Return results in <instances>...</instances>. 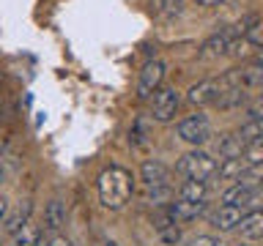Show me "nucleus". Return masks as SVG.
I'll return each mask as SVG.
<instances>
[{"label":"nucleus","instance_id":"f257e3e1","mask_svg":"<svg viewBox=\"0 0 263 246\" xmlns=\"http://www.w3.org/2000/svg\"><path fill=\"white\" fill-rule=\"evenodd\" d=\"M96 189H99V202L107 211H121V208H126V202L135 194V178L123 167H107L99 175Z\"/></svg>","mask_w":263,"mask_h":246},{"label":"nucleus","instance_id":"f03ea898","mask_svg":"<svg viewBox=\"0 0 263 246\" xmlns=\"http://www.w3.org/2000/svg\"><path fill=\"white\" fill-rule=\"evenodd\" d=\"M217 167H219V161L214 159L209 151H200V148L184 153L176 161V172H178V175L192 178V180H209V178H214V175H217Z\"/></svg>","mask_w":263,"mask_h":246},{"label":"nucleus","instance_id":"7ed1b4c3","mask_svg":"<svg viewBox=\"0 0 263 246\" xmlns=\"http://www.w3.org/2000/svg\"><path fill=\"white\" fill-rule=\"evenodd\" d=\"M176 134H178V139H184V142L200 148V145H205V142L214 137V129H211L209 115L195 112V115H189V118H184V120L178 123V126H176Z\"/></svg>","mask_w":263,"mask_h":246},{"label":"nucleus","instance_id":"20e7f679","mask_svg":"<svg viewBox=\"0 0 263 246\" xmlns=\"http://www.w3.org/2000/svg\"><path fill=\"white\" fill-rule=\"evenodd\" d=\"M164 74H167V66H164V60H159V57L145 60V66L140 69V77H137V98H140V101L151 98L156 90L162 88Z\"/></svg>","mask_w":263,"mask_h":246},{"label":"nucleus","instance_id":"39448f33","mask_svg":"<svg viewBox=\"0 0 263 246\" xmlns=\"http://www.w3.org/2000/svg\"><path fill=\"white\" fill-rule=\"evenodd\" d=\"M178 110H181V93L176 88H164L162 85L154 93V101H151V120L170 123L178 115Z\"/></svg>","mask_w":263,"mask_h":246},{"label":"nucleus","instance_id":"423d86ee","mask_svg":"<svg viewBox=\"0 0 263 246\" xmlns=\"http://www.w3.org/2000/svg\"><path fill=\"white\" fill-rule=\"evenodd\" d=\"M140 178L145 186H167L170 183V167L159 159H145L140 164Z\"/></svg>","mask_w":263,"mask_h":246},{"label":"nucleus","instance_id":"0eeeda50","mask_svg":"<svg viewBox=\"0 0 263 246\" xmlns=\"http://www.w3.org/2000/svg\"><path fill=\"white\" fill-rule=\"evenodd\" d=\"M244 142L241 137L236 134V131H230V134H219L214 139V153L219 156V159H238V156H244Z\"/></svg>","mask_w":263,"mask_h":246},{"label":"nucleus","instance_id":"6e6552de","mask_svg":"<svg viewBox=\"0 0 263 246\" xmlns=\"http://www.w3.org/2000/svg\"><path fill=\"white\" fill-rule=\"evenodd\" d=\"M30 213H33V202H30V200L16 202V208H14V211L8 208V213H6V219H3V230H6L8 235H14L16 230H22V227L30 221Z\"/></svg>","mask_w":263,"mask_h":246},{"label":"nucleus","instance_id":"1a4fd4ad","mask_svg":"<svg viewBox=\"0 0 263 246\" xmlns=\"http://www.w3.org/2000/svg\"><path fill=\"white\" fill-rule=\"evenodd\" d=\"M241 216H244L241 205H219L217 213L211 216V224L217 227V230H222V233H228V230H236L238 227Z\"/></svg>","mask_w":263,"mask_h":246},{"label":"nucleus","instance_id":"9d476101","mask_svg":"<svg viewBox=\"0 0 263 246\" xmlns=\"http://www.w3.org/2000/svg\"><path fill=\"white\" fill-rule=\"evenodd\" d=\"M236 230H238V235H241L244 241H260L263 238V211L244 213Z\"/></svg>","mask_w":263,"mask_h":246},{"label":"nucleus","instance_id":"9b49d317","mask_svg":"<svg viewBox=\"0 0 263 246\" xmlns=\"http://www.w3.org/2000/svg\"><path fill=\"white\" fill-rule=\"evenodd\" d=\"M170 213L176 216L178 224H186V221H195L197 216H203L205 213V202H189V200H178L170 202Z\"/></svg>","mask_w":263,"mask_h":246},{"label":"nucleus","instance_id":"f8f14e48","mask_svg":"<svg viewBox=\"0 0 263 246\" xmlns=\"http://www.w3.org/2000/svg\"><path fill=\"white\" fill-rule=\"evenodd\" d=\"M66 224V205L58 200H49L47 208H44V230L49 235H58V230Z\"/></svg>","mask_w":263,"mask_h":246},{"label":"nucleus","instance_id":"ddd939ff","mask_svg":"<svg viewBox=\"0 0 263 246\" xmlns=\"http://www.w3.org/2000/svg\"><path fill=\"white\" fill-rule=\"evenodd\" d=\"M241 85L247 90H263V55L241 66Z\"/></svg>","mask_w":263,"mask_h":246},{"label":"nucleus","instance_id":"4468645a","mask_svg":"<svg viewBox=\"0 0 263 246\" xmlns=\"http://www.w3.org/2000/svg\"><path fill=\"white\" fill-rule=\"evenodd\" d=\"M247 104H250V90H247L244 85L228 88L225 93L219 96V101H217L219 110H241V107H247Z\"/></svg>","mask_w":263,"mask_h":246},{"label":"nucleus","instance_id":"2eb2a0df","mask_svg":"<svg viewBox=\"0 0 263 246\" xmlns=\"http://www.w3.org/2000/svg\"><path fill=\"white\" fill-rule=\"evenodd\" d=\"M178 197L181 200H189V202H205V197H209V180L186 178L178 189Z\"/></svg>","mask_w":263,"mask_h":246},{"label":"nucleus","instance_id":"dca6fc26","mask_svg":"<svg viewBox=\"0 0 263 246\" xmlns=\"http://www.w3.org/2000/svg\"><path fill=\"white\" fill-rule=\"evenodd\" d=\"M151 11H154L156 19L170 22V19H176V16H181L184 0H151Z\"/></svg>","mask_w":263,"mask_h":246},{"label":"nucleus","instance_id":"f3484780","mask_svg":"<svg viewBox=\"0 0 263 246\" xmlns=\"http://www.w3.org/2000/svg\"><path fill=\"white\" fill-rule=\"evenodd\" d=\"M8 246H41V230L28 221L22 230H16L14 235H8Z\"/></svg>","mask_w":263,"mask_h":246},{"label":"nucleus","instance_id":"a211bd4d","mask_svg":"<svg viewBox=\"0 0 263 246\" xmlns=\"http://www.w3.org/2000/svg\"><path fill=\"white\" fill-rule=\"evenodd\" d=\"M244 159L238 156V159H219V167H217V175L219 180H228V183H236L238 178H241V172H244Z\"/></svg>","mask_w":263,"mask_h":246},{"label":"nucleus","instance_id":"6ab92c4d","mask_svg":"<svg viewBox=\"0 0 263 246\" xmlns=\"http://www.w3.org/2000/svg\"><path fill=\"white\" fill-rule=\"evenodd\" d=\"M145 202H151L154 208H164V205H170L173 202V186H145Z\"/></svg>","mask_w":263,"mask_h":246},{"label":"nucleus","instance_id":"aec40b11","mask_svg":"<svg viewBox=\"0 0 263 246\" xmlns=\"http://www.w3.org/2000/svg\"><path fill=\"white\" fill-rule=\"evenodd\" d=\"M250 192H252V189H247L244 183H238V180H236V183H230L225 192H222L219 200H222V205H241Z\"/></svg>","mask_w":263,"mask_h":246},{"label":"nucleus","instance_id":"412c9836","mask_svg":"<svg viewBox=\"0 0 263 246\" xmlns=\"http://www.w3.org/2000/svg\"><path fill=\"white\" fill-rule=\"evenodd\" d=\"M238 183H244L247 189H258L263 186V164H247L241 178H238Z\"/></svg>","mask_w":263,"mask_h":246},{"label":"nucleus","instance_id":"4be33fe9","mask_svg":"<svg viewBox=\"0 0 263 246\" xmlns=\"http://www.w3.org/2000/svg\"><path fill=\"white\" fill-rule=\"evenodd\" d=\"M241 159H244V164H263V134L255 137L252 142H247Z\"/></svg>","mask_w":263,"mask_h":246},{"label":"nucleus","instance_id":"5701e85b","mask_svg":"<svg viewBox=\"0 0 263 246\" xmlns=\"http://www.w3.org/2000/svg\"><path fill=\"white\" fill-rule=\"evenodd\" d=\"M236 134L241 137V142L247 145V142H252L255 137H260V134H263V123H258V120H250V118H247V120L241 123V126L236 129Z\"/></svg>","mask_w":263,"mask_h":246},{"label":"nucleus","instance_id":"b1692460","mask_svg":"<svg viewBox=\"0 0 263 246\" xmlns=\"http://www.w3.org/2000/svg\"><path fill=\"white\" fill-rule=\"evenodd\" d=\"M244 38L250 41V44H252L255 49H263V19H255V22L250 25V28H247Z\"/></svg>","mask_w":263,"mask_h":246},{"label":"nucleus","instance_id":"393cba45","mask_svg":"<svg viewBox=\"0 0 263 246\" xmlns=\"http://www.w3.org/2000/svg\"><path fill=\"white\" fill-rule=\"evenodd\" d=\"M252 44H250V41H247L244 36H238L236 41H233V44H230V49H228V55L230 57H236V60H238V57H250L252 55Z\"/></svg>","mask_w":263,"mask_h":246},{"label":"nucleus","instance_id":"a878e982","mask_svg":"<svg viewBox=\"0 0 263 246\" xmlns=\"http://www.w3.org/2000/svg\"><path fill=\"white\" fill-rule=\"evenodd\" d=\"M129 139L135 145H145L148 142V123H145V118L135 120V126H132V131H129Z\"/></svg>","mask_w":263,"mask_h":246},{"label":"nucleus","instance_id":"bb28decb","mask_svg":"<svg viewBox=\"0 0 263 246\" xmlns=\"http://www.w3.org/2000/svg\"><path fill=\"white\" fill-rule=\"evenodd\" d=\"M241 208H244V213H250V211H263V186L252 189V192L247 194V200L241 202Z\"/></svg>","mask_w":263,"mask_h":246},{"label":"nucleus","instance_id":"cd10ccee","mask_svg":"<svg viewBox=\"0 0 263 246\" xmlns=\"http://www.w3.org/2000/svg\"><path fill=\"white\" fill-rule=\"evenodd\" d=\"M244 110H247V118H250V120L263 123V93L252 96V98H250V104H247Z\"/></svg>","mask_w":263,"mask_h":246},{"label":"nucleus","instance_id":"c85d7f7f","mask_svg":"<svg viewBox=\"0 0 263 246\" xmlns=\"http://www.w3.org/2000/svg\"><path fill=\"white\" fill-rule=\"evenodd\" d=\"M162 238V243H167V246H176L181 241V227L178 224H170V227H162V230H156Z\"/></svg>","mask_w":263,"mask_h":246},{"label":"nucleus","instance_id":"c756f323","mask_svg":"<svg viewBox=\"0 0 263 246\" xmlns=\"http://www.w3.org/2000/svg\"><path fill=\"white\" fill-rule=\"evenodd\" d=\"M186 246H217V241H214L211 235H197V238H192Z\"/></svg>","mask_w":263,"mask_h":246},{"label":"nucleus","instance_id":"7c9ffc66","mask_svg":"<svg viewBox=\"0 0 263 246\" xmlns=\"http://www.w3.org/2000/svg\"><path fill=\"white\" fill-rule=\"evenodd\" d=\"M44 246H71V243H69V238H63V235H49L44 241Z\"/></svg>","mask_w":263,"mask_h":246},{"label":"nucleus","instance_id":"2f4dec72","mask_svg":"<svg viewBox=\"0 0 263 246\" xmlns=\"http://www.w3.org/2000/svg\"><path fill=\"white\" fill-rule=\"evenodd\" d=\"M8 208H11V205H8V200H6V197H0V224H3V219H6Z\"/></svg>","mask_w":263,"mask_h":246},{"label":"nucleus","instance_id":"473e14b6","mask_svg":"<svg viewBox=\"0 0 263 246\" xmlns=\"http://www.w3.org/2000/svg\"><path fill=\"white\" fill-rule=\"evenodd\" d=\"M197 6H203V8H214V6H219V3H225V0H195Z\"/></svg>","mask_w":263,"mask_h":246},{"label":"nucleus","instance_id":"72a5a7b5","mask_svg":"<svg viewBox=\"0 0 263 246\" xmlns=\"http://www.w3.org/2000/svg\"><path fill=\"white\" fill-rule=\"evenodd\" d=\"M6 151H8V139H6V137H0V161L6 159Z\"/></svg>","mask_w":263,"mask_h":246},{"label":"nucleus","instance_id":"f704fd0d","mask_svg":"<svg viewBox=\"0 0 263 246\" xmlns=\"http://www.w3.org/2000/svg\"><path fill=\"white\" fill-rule=\"evenodd\" d=\"M236 246H255V241H244V238H241V241H238Z\"/></svg>","mask_w":263,"mask_h":246},{"label":"nucleus","instance_id":"c9c22d12","mask_svg":"<svg viewBox=\"0 0 263 246\" xmlns=\"http://www.w3.org/2000/svg\"><path fill=\"white\" fill-rule=\"evenodd\" d=\"M104 246H118V243H115V241H107V243H104Z\"/></svg>","mask_w":263,"mask_h":246},{"label":"nucleus","instance_id":"e433bc0d","mask_svg":"<svg viewBox=\"0 0 263 246\" xmlns=\"http://www.w3.org/2000/svg\"><path fill=\"white\" fill-rule=\"evenodd\" d=\"M0 183H3V172H0Z\"/></svg>","mask_w":263,"mask_h":246},{"label":"nucleus","instance_id":"4c0bfd02","mask_svg":"<svg viewBox=\"0 0 263 246\" xmlns=\"http://www.w3.org/2000/svg\"><path fill=\"white\" fill-rule=\"evenodd\" d=\"M217 246H228V243H219V241H217Z\"/></svg>","mask_w":263,"mask_h":246}]
</instances>
